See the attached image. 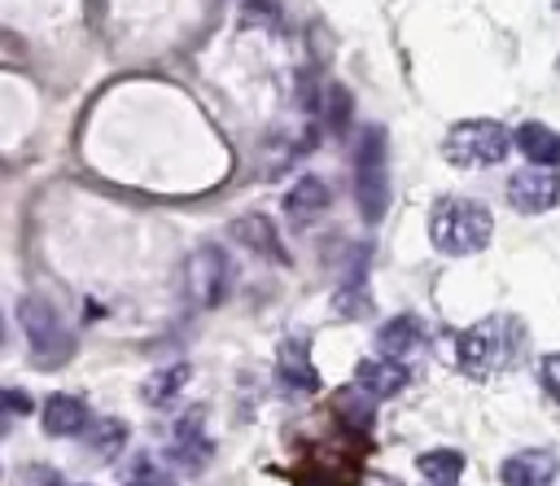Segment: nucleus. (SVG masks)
<instances>
[{
	"label": "nucleus",
	"instance_id": "nucleus-1",
	"mask_svg": "<svg viewBox=\"0 0 560 486\" xmlns=\"http://www.w3.org/2000/svg\"><path fill=\"white\" fill-rule=\"evenodd\" d=\"M494 236V219L481 201L472 197H442L433 201L429 210V241L451 254V258H468V254H481Z\"/></svg>",
	"mask_w": 560,
	"mask_h": 486
},
{
	"label": "nucleus",
	"instance_id": "nucleus-2",
	"mask_svg": "<svg viewBox=\"0 0 560 486\" xmlns=\"http://www.w3.org/2000/svg\"><path fill=\"white\" fill-rule=\"evenodd\" d=\"M521 342H525V328L516 320L494 315V320H481V324H472V328H464L455 337V363L468 377H490V372H499V368L512 363V355L521 350Z\"/></svg>",
	"mask_w": 560,
	"mask_h": 486
},
{
	"label": "nucleus",
	"instance_id": "nucleus-3",
	"mask_svg": "<svg viewBox=\"0 0 560 486\" xmlns=\"http://www.w3.org/2000/svg\"><path fill=\"white\" fill-rule=\"evenodd\" d=\"M354 206L368 223L385 219L389 206V153H385V131L381 127H363L359 144H354Z\"/></svg>",
	"mask_w": 560,
	"mask_h": 486
},
{
	"label": "nucleus",
	"instance_id": "nucleus-4",
	"mask_svg": "<svg viewBox=\"0 0 560 486\" xmlns=\"http://www.w3.org/2000/svg\"><path fill=\"white\" fill-rule=\"evenodd\" d=\"M18 324H22L26 346H31L39 368H57V363H66L74 355V333L66 328L61 311L48 298H39V293L18 298Z\"/></svg>",
	"mask_w": 560,
	"mask_h": 486
},
{
	"label": "nucleus",
	"instance_id": "nucleus-5",
	"mask_svg": "<svg viewBox=\"0 0 560 486\" xmlns=\"http://www.w3.org/2000/svg\"><path fill=\"white\" fill-rule=\"evenodd\" d=\"M512 153V131L494 118H464L442 136V158L455 166H499Z\"/></svg>",
	"mask_w": 560,
	"mask_h": 486
},
{
	"label": "nucleus",
	"instance_id": "nucleus-6",
	"mask_svg": "<svg viewBox=\"0 0 560 486\" xmlns=\"http://www.w3.org/2000/svg\"><path fill=\"white\" fill-rule=\"evenodd\" d=\"M228 285H232L228 254L219 245H197L184 263V289H188L192 306H219L228 298Z\"/></svg>",
	"mask_w": 560,
	"mask_h": 486
},
{
	"label": "nucleus",
	"instance_id": "nucleus-7",
	"mask_svg": "<svg viewBox=\"0 0 560 486\" xmlns=\"http://www.w3.org/2000/svg\"><path fill=\"white\" fill-rule=\"evenodd\" d=\"M560 201V175L551 166H525L508 180V206L521 215H547Z\"/></svg>",
	"mask_w": 560,
	"mask_h": 486
},
{
	"label": "nucleus",
	"instance_id": "nucleus-8",
	"mask_svg": "<svg viewBox=\"0 0 560 486\" xmlns=\"http://www.w3.org/2000/svg\"><path fill=\"white\" fill-rule=\"evenodd\" d=\"M376 350L385 359H398V363H416L424 350H429V333L416 315H394L376 328Z\"/></svg>",
	"mask_w": 560,
	"mask_h": 486
},
{
	"label": "nucleus",
	"instance_id": "nucleus-9",
	"mask_svg": "<svg viewBox=\"0 0 560 486\" xmlns=\"http://www.w3.org/2000/svg\"><path fill=\"white\" fill-rule=\"evenodd\" d=\"M201 420H206L201 407H192L188 416L175 420V429H171V438H166V455H171L179 468H192V473H197V468L210 460V451H214L210 438L201 433Z\"/></svg>",
	"mask_w": 560,
	"mask_h": 486
},
{
	"label": "nucleus",
	"instance_id": "nucleus-10",
	"mask_svg": "<svg viewBox=\"0 0 560 486\" xmlns=\"http://www.w3.org/2000/svg\"><path fill=\"white\" fill-rule=\"evenodd\" d=\"M276 381H280L289 394H315V390H319V372H315V363H311L302 337L280 342V350H276Z\"/></svg>",
	"mask_w": 560,
	"mask_h": 486
},
{
	"label": "nucleus",
	"instance_id": "nucleus-11",
	"mask_svg": "<svg viewBox=\"0 0 560 486\" xmlns=\"http://www.w3.org/2000/svg\"><path fill=\"white\" fill-rule=\"evenodd\" d=\"M560 473V460L556 451H542V447H529V451H516L503 460V486H551Z\"/></svg>",
	"mask_w": 560,
	"mask_h": 486
},
{
	"label": "nucleus",
	"instance_id": "nucleus-12",
	"mask_svg": "<svg viewBox=\"0 0 560 486\" xmlns=\"http://www.w3.org/2000/svg\"><path fill=\"white\" fill-rule=\"evenodd\" d=\"M407 381H411L407 363L385 359V355H381V359H363V363L354 368V385H363L368 398H394V394L407 390Z\"/></svg>",
	"mask_w": 560,
	"mask_h": 486
},
{
	"label": "nucleus",
	"instance_id": "nucleus-13",
	"mask_svg": "<svg viewBox=\"0 0 560 486\" xmlns=\"http://www.w3.org/2000/svg\"><path fill=\"white\" fill-rule=\"evenodd\" d=\"M92 425V412H88V403L79 398V394H52L48 403H44V433H52V438H74V433H83Z\"/></svg>",
	"mask_w": 560,
	"mask_h": 486
},
{
	"label": "nucleus",
	"instance_id": "nucleus-14",
	"mask_svg": "<svg viewBox=\"0 0 560 486\" xmlns=\"http://www.w3.org/2000/svg\"><path fill=\"white\" fill-rule=\"evenodd\" d=\"M328 206V184L319 180V175H302V180H293L289 188H284V215H289V223H311L319 210Z\"/></svg>",
	"mask_w": 560,
	"mask_h": 486
},
{
	"label": "nucleus",
	"instance_id": "nucleus-15",
	"mask_svg": "<svg viewBox=\"0 0 560 486\" xmlns=\"http://www.w3.org/2000/svg\"><path fill=\"white\" fill-rule=\"evenodd\" d=\"M232 236H236L245 250H254V254H262V258H271V263L284 258V245H280V236H276V223H271L267 215H258V210L241 215V219L232 223Z\"/></svg>",
	"mask_w": 560,
	"mask_h": 486
},
{
	"label": "nucleus",
	"instance_id": "nucleus-16",
	"mask_svg": "<svg viewBox=\"0 0 560 486\" xmlns=\"http://www.w3.org/2000/svg\"><path fill=\"white\" fill-rule=\"evenodd\" d=\"M512 144L534 162V166H560V131L547 123H521L512 131Z\"/></svg>",
	"mask_w": 560,
	"mask_h": 486
},
{
	"label": "nucleus",
	"instance_id": "nucleus-17",
	"mask_svg": "<svg viewBox=\"0 0 560 486\" xmlns=\"http://www.w3.org/2000/svg\"><path fill=\"white\" fill-rule=\"evenodd\" d=\"M188 377H192V368H188V363H166V368H158V372L140 385V394H144V403H149V407H171V403L184 394Z\"/></svg>",
	"mask_w": 560,
	"mask_h": 486
},
{
	"label": "nucleus",
	"instance_id": "nucleus-18",
	"mask_svg": "<svg viewBox=\"0 0 560 486\" xmlns=\"http://www.w3.org/2000/svg\"><path fill=\"white\" fill-rule=\"evenodd\" d=\"M416 468H420V477H424L429 486H455L459 473H464V455L451 451V447H433V451H424V455L416 460Z\"/></svg>",
	"mask_w": 560,
	"mask_h": 486
},
{
	"label": "nucleus",
	"instance_id": "nucleus-19",
	"mask_svg": "<svg viewBox=\"0 0 560 486\" xmlns=\"http://www.w3.org/2000/svg\"><path fill=\"white\" fill-rule=\"evenodd\" d=\"M332 306H337L341 315H368V306H372V298H368V280H363V263L354 267V276H346V280H341V289H337V298H332Z\"/></svg>",
	"mask_w": 560,
	"mask_h": 486
},
{
	"label": "nucleus",
	"instance_id": "nucleus-20",
	"mask_svg": "<svg viewBox=\"0 0 560 486\" xmlns=\"http://www.w3.org/2000/svg\"><path fill=\"white\" fill-rule=\"evenodd\" d=\"M83 433H88V447H92L96 455H118L122 442H127V425H122V420H96V425H88Z\"/></svg>",
	"mask_w": 560,
	"mask_h": 486
},
{
	"label": "nucleus",
	"instance_id": "nucleus-21",
	"mask_svg": "<svg viewBox=\"0 0 560 486\" xmlns=\"http://www.w3.org/2000/svg\"><path fill=\"white\" fill-rule=\"evenodd\" d=\"M350 109H354V101H350V92L341 88V83H328V127L341 136L346 127H350Z\"/></svg>",
	"mask_w": 560,
	"mask_h": 486
},
{
	"label": "nucleus",
	"instance_id": "nucleus-22",
	"mask_svg": "<svg viewBox=\"0 0 560 486\" xmlns=\"http://www.w3.org/2000/svg\"><path fill=\"white\" fill-rule=\"evenodd\" d=\"M359 394H363V385H354V390L346 385V390L337 394V412H341V416H350V420H359V425H368V420H372V407H368Z\"/></svg>",
	"mask_w": 560,
	"mask_h": 486
},
{
	"label": "nucleus",
	"instance_id": "nucleus-23",
	"mask_svg": "<svg viewBox=\"0 0 560 486\" xmlns=\"http://www.w3.org/2000/svg\"><path fill=\"white\" fill-rule=\"evenodd\" d=\"M538 381H542V390L560 403V350H551V355L538 359Z\"/></svg>",
	"mask_w": 560,
	"mask_h": 486
},
{
	"label": "nucleus",
	"instance_id": "nucleus-24",
	"mask_svg": "<svg viewBox=\"0 0 560 486\" xmlns=\"http://www.w3.org/2000/svg\"><path fill=\"white\" fill-rule=\"evenodd\" d=\"M0 412H9V416H26V412H31V398H26L22 390H0Z\"/></svg>",
	"mask_w": 560,
	"mask_h": 486
},
{
	"label": "nucleus",
	"instance_id": "nucleus-25",
	"mask_svg": "<svg viewBox=\"0 0 560 486\" xmlns=\"http://www.w3.org/2000/svg\"><path fill=\"white\" fill-rule=\"evenodd\" d=\"M136 486H166V482H158V477H144V482H136Z\"/></svg>",
	"mask_w": 560,
	"mask_h": 486
},
{
	"label": "nucleus",
	"instance_id": "nucleus-26",
	"mask_svg": "<svg viewBox=\"0 0 560 486\" xmlns=\"http://www.w3.org/2000/svg\"><path fill=\"white\" fill-rule=\"evenodd\" d=\"M0 342H4V320H0Z\"/></svg>",
	"mask_w": 560,
	"mask_h": 486
},
{
	"label": "nucleus",
	"instance_id": "nucleus-27",
	"mask_svg": "<svg viewBox=\"0 0 560 486\" xmlns=\"http://www.w3.org/2000/svg\"><path fill=\"white\" fill-rule=\"evenodd\" d=\"M556 4H560V0H556Z\"/></svg>",
	"mask_w": 560,
	"mask_h": 486
}]
</instances>
